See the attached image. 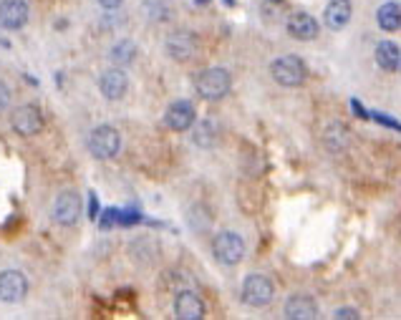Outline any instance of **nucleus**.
<instances>
[{"label": "nucleus", "instance_id": "nucleus-1", "mask_svg": "<svg viewBox=\"0 0 401 320\" xmlns=\"http://www.w3.org/2000/svg\"><path fill=\"white\" fill-rule=\"evenodd\" d=\"M270 73H273L275 83L288 86V89H296V86H303V83H306L308 68H306V63H303L301 55L288 53V55L275 58L273 66H270Z\"/></svg>", "mask_w": 401, "mask_h": 320}, {"label": "nucleus", "instance_id": "nucleus-2", "mask_svg": "<svg viewBox=\"0 0 401 320\" xmlns=\"http://www.w3.org/2000/svg\"><path fill=\"white\" fill-rule=\"evenodd\" d=\"M230 86H232V78H230V73L225 68H205L195 78L197 94L207 101H218L223 96H228Z\"/></svg>", "mask_w": 401, "mask_h": 320}, {"label": "nucleus", "instance_id": "nucleus-3", "mask_svg": "<svg viewBox=\"0 0 401 320\" xmlns=\"http://www.w3.org/2000/svg\"><path fill=\"white\" fill-rule=\"evenodd\" d=\"M212 255L220 265L235 267L245 257V240L240 238L237 232H220L215 242H212Z\"/></svg>", "mask_w": 401, "mask_h": 320}, {"label": "nucleus", "instance_id": "nucleus-4", "mask_svg": "<svg viewBox=\"0 0 401 320\" xmlns=\"http://www.w3.org/2000/svg\"><path fill=\"white\" fill-rule=\"evenodd\" d=\"M122 149V137L114 127L104 124V127H96L89 134V151L96 159H112Z\"/></svg>", "mask_w": 401, "mask_h": 320}, {"label": "nucleus", "instance_id": "nucleus-5", "mask_svg": "<svg viewBox=\"0 0 401 320\" xmlns=\"http://www.w3.org/2000/svg\"><path fill=\"white\" fill-rule=\"evenodd\" d=\"M275 295V285L267 275H250L242 282V300L250 308H265Z\"/></svg>", "mask_w": 401, "mask_h": 320}, {"label": "nucleus", "instance_id": "nucleus-6", "mask_svg": "<svg viewBox=\"0 0 401 320\" xmlns=\"http://www.w3.org/2000/svg\"><path fill=\"white\" fill-rule=\"evenodd\" d=\"M11 127L21 137H36L43 129V114L38 111V106L23 104L11 114Z\"/></svg>", "mask_w": 401, "mask_h": 320}, {"label": "nucleus", "instance_id": "nucleus-7", "mask_svg": "<svg viewBox=\"0 0 401 320\" xmlns=\"http://www.w3.org/2000/svg\"><path fill=\"white\" fill-rule=\"evenodd\" d=\"M197 50H200V38H197V33H192L187 28L169 33V38H167L169 58H174V61H190V58L197 55Z\"/></svg>", "mask_w": 401, "mask_h": 320}, {"label": "nucleus", "instance_id": "nucleus-8", "mask_svg": "<svg viewBox=\"0 0 401 320\" xmlns=\"http://www.w3.org/2000/svg\"><path fill=\"white\" fill-rule=\"evenodd\" d=\"M78 217H81V197L73 189H66L53 202V220L63 227H71L78 222Z\"/></svg>", "mask_w": 401, "mask_h": 320}, {"label": "nucleus", "instance_id": "nucleus-9", "mask_svg": "<svg viewBox=\"0 0 401 320\" xmlns=\"http://www.w3.org/2000/svg\"><path fill=\"white\" fill-rule=\"evenodd\" d=\"M28 295V280L18 270L0 272V300L3 303H21Z\"/></svg>", "mask_w": 401, "mask_h": 320}, {"label": "nucleus", "instance_id": "nucleus-10", "mask_svg": "<svg viewBox=\"0 0 401 320\" xmlns=\"http://www.w3.org/2000/svg\"><path fill=\"white\" fill-rule=\"evenodd\" d=\"M28 23V3L26 0H3L0 3V28L21 31Z\"/></svg>", "mask_w": 401, "mask_h": 320}, {"label": "nucleus", "instance_id": "nucleus-11", "mask_svg": "<svg viewBox=\"0 0 401 320\" xmlns=\"http://www.w3.org/2000/svg\"><path fill=\"white\" fill-rule=\"evenodd\" d=\"M195 106L187 99H179L174 104H169L167 114H164V124H167L172 132H187L195 124Z\"/></svg>", "mask_w": 401, "mask_h": 320}, {"label": "nucleus", "instance_id": "nucleus-12", "mask_svg": "<svg viewBox=\"0 0 401 320\" xmlns=\"http://www.w3.org/2000/svg\"><path fill=\"white\" fill-rule=\"evenodd\" d=\"M99 89H101V94H104L109 101L124 99V96H127V91H129V78H127V73L119 71V68H109V71L101 73Z\"/></svg>", "mask_w": 401, "mask_h": 320}, {"label": "nucleus", "instance_id": "nucleus-13", "mask_svg": "<svg viewBox=\"0 0 401 320\" xmlns=\"http://www.w3.org/2000/svg\"><path fill=\"white\" fill-rule=\"evenodd\" d=\"M288 33L298 41H313L318 36V21L306 11H298L288 18Z\"/></svg>", "mask_w": 401, "mask_h": 320}, {"label": "nucleus", "instance_id": "nucleus-14", "mask_svg": "<svg viewBox=\"0 0 401 320\" xmlns=\"http://www.w3.org/2000/svg\"><path fill=\"white\" fill-rule=\"evenodd\" d=\"M205 300L200 298V295L190 293V290H184V293L177 295V300H174V313H177V318L182 320H200L202 315H205Z\"/></svg>", "mask_w": 401, "mask_h": 320}, {"label": "nucleus", "instance_id": "nucleus-15", "mask_svg": "<svg viewBox=\"0 0 401 320\" xmlns=\"http://www.w3.org/2000/svg\"><path fill=\"white\" fill-rule=\"evenodd\" d=\"M353 16L351 0H331L324 11V21L331 31H343Z\"/></svg>", "mask_w": 401, "mask_h": 320}, {"label": "nucleus", "instance_id": "nucleus-16", "mask_svg": "<svg viewBox=\"0 0 401 320\" xmlns=\"http://www.w3.org/2000/svg\"><path fill=\"white\" fill-rule=\"evenodd\" d=\"M283 313L290 320H311L318 315V305L311 295H293V298L285 300Z\"/></svg>", "mask_w": 401, "mask_h": 320}, {"label": "nucleus", "instance_id": "nucleus-17", "mask_svg": "<svg viewBox=\"0 0 401 320\" xmlns=\"http://www.w3.org/2000/svg\"><path fill=\"white\" fill-rule=\"evenodd\" d=\"M324 144L326 149L333 151V154H341V151L348 149V144H351V132H348V127L341 122H333L326 127L324 132Z\"/></svg>", "mask_w": 401, "mask_h": 320}, {"label": "nucleus", "instance_id": "nucleus-18", "mask_svg": "<svg viewBox=\"0 0 401 320\" xmlns=\"http://www.w3.org/2000/svg\"><path fill=\"white\" fill-rule=\"evenodd\" d=\"M376 63H379L384 71H396L401 63L399 46L391 43V41H381V43L376 46Z\"/></svg>", "mask_w": 401, "mask_h": 320}, {"label": "nucleus", "instance_id": "nucleus-19", "mask_svg": "<svg viewBox=\"0 0 401 320\" xmlns=\"http://www.w3.org/2000/svg\"><path fill=\"white\" fill-rule=\"evenodd\" d=\"M376 18H379V26L384 28V31H399V28H401L399 3H394V0L384 3V6L379 8V13H376Z\"/></svg>", "mask_w": 401, "mask_h": 320}, {"label": "nucleus", "instance_id": "nucleus-20", "mask_svg": "<svg viewBox=\"0 0 401 320\" xmlns=\"http://www.w3.org/2000/svg\"><path fill=\"white\" fill-rule=\"evenodd\" d=\"M187 220H190L195 232H207L212 225V217H210V212L205 210V205H192L190 212H187Z\"/></svg>", "mask_w": 401, "mask_h": 320}, {"label": "nucleus", "instance_id": "nucleus-21", "mask_svg": "<svg viewBox=\"0 0 401 320\" xmlns=\"http://www.w3.org/2000/svg\"><path fill=\"white\" fill-rule=\"evenodd\" d=\"M134 58H137V46H134L132 41H119L112 48V61L119 63V66H127Z\"/></svg>", "mask_w": 401, "mask_h": 320}, {"label": "nucleus", "instance_id": "nucleus-22", "mask_svg": "<svg viewBox=\"0 0 401 320\" xmlns=\"http://www.w3.org/2000/svg\"><path fill=\"white\" fill-rule=\"evenodd\" d=\"M215 137H218V132H215V124L212 122H200L195 127V144L197 146H212V144H215Z\"/></svg>", "mask_w": 401, "mask_h": 320}, {"label": "nucleus", "instance_id": "nucleus-23", "mask_svg": "<svg viewBox=\"0 0 401 320\" xmlns=\"http://www.w3.org/2000/svg\"><path fill=\"white\" fill-rule=\"evenodd\" d=\"M8 104H11V89H8L6 83L0 81V111H6Z\"/></svg>", "mask_w": 401, "mask_h": 320}, {"label": "nucleus", "instance_id": "nucleus-24", "mask_svg": "<svg viewBox=\"0 0 401 320\" xmlns=\"http://www.w3.org/2000/svg\"><path fill=\"white\" fill-rule=\"evenodd\" d=\"M336 318H361V315H358V310L343 308V310H338V313H336Z\"/></svg>", "mask_w": 401, "mask_h": 320}, {"label": "nucleus", "instance_id": "nucleus-25", "mask_svg": "<svg viewBox=\"0 0 401 320\" xmlns=\"http://www.w3.org/2000/svg\"><path fill=\"white\" fill-rule=\"evenodd\" d=\"M99 3H101V6H104V8H109V11H114V8L122 6L124 0H99Z\"/></svg>", "mask_w": 401, "mask_h": 320}, {"label": "nucleus", "instance_id": "nucleus-26", "mask_svg": "<svg viewBox=\"0 0 401 320\" xmlns=\"http://www.w3.org/2000/svg\"><path fill=\"white\" fill-rule=\"evenodd\" d=\"M0 46H11V43H8V41H6V38H0Z\"/></svg>", "mask_w": 401, "mask_h": 320}]
</instances>
